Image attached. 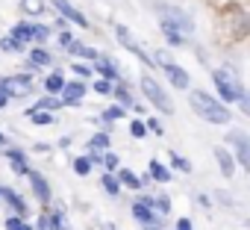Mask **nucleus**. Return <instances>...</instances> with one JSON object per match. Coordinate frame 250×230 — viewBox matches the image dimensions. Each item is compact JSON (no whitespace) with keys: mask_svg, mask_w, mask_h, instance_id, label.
I'll list each match as a JSON object with an SVG mask.
<instances>
[{"mask_svg":"<svg viewBox=\"0 0 250 230\" xmlns=\"http://www.w3.org/2000/svg\"><path fill=\"white\" fill-rule=\"evenodd\" d=\"M159 21H162V33L168 36L171 45H183L191 33H194V21L188 12H183L180 6H168V3H156L153 6Z\"/></svg>","mask_w":250,"mask_h":230,"instance_id":"f257e3e1","label":"nucleus"},{"mask_svg":"<svg viewBox=\"0 0 250 230\" xmlns=\"http://www.w3.org/2000/svg\"><path fill=\"white\" fill-rule=\"evenodd\" d=\"M191 109L200 115L203 121H209V124H229V109L221 103V100H215L212 94H206V92H200V89H194L191 92Z\"/></svg>","mask_w":250,"mask_h":230,"instance_id":"f03ea898","label":"nucleus"},{"mask_svg":"<svg viewBox=\"0 0 250 230\" xmlns=\"http://www.w3.org/2000/svg\"><path fill=\"white\" fill-rule=\"evenodd\" d=\"M212 80H215V89H218V94H221V103L227 100V103H235L238 97H241V83L229 74V71H224V68H218V71H212Z\"/></svg>","mask_w":250,"mask_h":230,"instance_id":"7ed1b4c3","label":"nucleus"},{"mask_svg":"<svg viewBox=\"0 0 250 230\" xmlns=\"http://www.w3.org/2000/svg\"><path fill=\"white\" fill-rule=\"evenodd\" d=\"M139 83H142V92H145V97H147V100H150V103H153L159 112H165V115H171V112H174V103H171V97L162 92V86H159V83H156L150 74H142V80H139Z\"/></svg>","mask_w":250,"mask_h":230,"instance_id":"20e7f679","label":"nucleus"},{"mask_svg":"<svg viewBox=\"0 0 250 230\" xmlns=\"http://www.w3.org/2000/svg\"><path fill=\"white\" fill-rule=\"evenodd\" d=\"M227 142L232 145L238 165H241L244 171H250V136H247L244 130H229V133H227Z\"/></svg>","mask_w":250,"mask_h":230,"instance_id":"39448f33","label":"nucleus"},{"mask_svg":"<svg viewBox=\"0 0 250 230\" xmlns=\"http://www.w3.org/2000/svg\"><path fill=\"white\" fill-rule=\"evenodd\" d=\"M115 39H118L124 47H127L136 59H142L145 65H153V56H150V53H145V50H142V45H136V39L130 36V30L124 27V24H118V27H115Z\"/></svg>","mask_w":250,"mask_h":230,"instance_id":"423d86ee","label":"nucleus"},{"mask_svg":"<svg viewBox=\"0 0 250 230\" xmlns=\"http://www.w3.org/2000/svg\"><path fill=\"white\" fill-rule=\"evenodd\" d=\"M0 89H3L9 97H24V94H30L33 80H30L27 74H18V77H3V80H0Z\"/></svg>","mask_w":250,"mask_h":230,"instance_id":"0eeeda50","label":"nucleus"},{"mask_svg":"<svg viewBox=\"0 0 250 230\" xmlns=\"http://www.w3.org/2000/svg\"><path fill=\"white\" fill-rule=\"evenodd\" d=\"M53 3V9L62 15V18H68L71 24H77V27H88V18L77 9V6H71V0H50Z\"/></svg>","mask_w":250,"mask_h":230,"instance_id":"6e6552de","label":"nucleus"},{"mask_svg":"<svg viewBox=\"0 0 250 230\" xmlns=\"http://www.w3.org/2000/svg\"><path fill=\"white\" fill-rule=\"evenodd\" d=\"M133 215H136V221H139V224H142L145 230H156V227L162 224V215H159V212H153L150 207L139 204V201L133 204Z\"/></svg>","mask_w":250,"mask_h":230,"instance_id":"1a4fd4ad","label":"nucleus"},{"mask_svg":"<svg viewBox=\"0 0 250 230\" xmlns=\"http://www.w3.org/2000/svg\"><path fill=\"white\" fill-rule=\"evenodd\" d=\"M165 77H168V83H171L174 89H180V92H186V89L191 86L188 71H186V68H180V65H165Z\"/></svg>","mask_w":250,"mask_h":230,"instance_id":"9d476101","label":"nucleus"},{"mask_svg":"<svg viewBox=\"0 0 250 230\" xmlns=\"http://www.w3.org/2000/svg\"><path fill=\"white\" fill-rule=\"evenodd\" d=\"M30 186H33V192H36V198L42 201V204H47L50 201V186H47V180L42 177V171H36V168H30Z\"/></svg>","mask_w":250,"mask_h":230,"instance_id":"9b49d317","label":"nucleus"},{"mask_svg":"<svg viewBox=\"0 0 250 230\" xmlns=\"http://www.w3.org/2000/svg\"><path fill=\"white\" fill-rule=\"evenodd\" d=\"M83 94H85V86L83 83H65V89H62V103L65 106H80V100H83Z\"/></svg>","mask_w":250,"mask_h":230,"instance_id":"f8f14e48","label":"nucleus"},{"mask_svg":"<svg viewBox=\"0 0 250 230\" xmlns=\"http://www.w3.org/2000/svg\"><path fill=\"white\" fill-rule=\"evenodd\" d=\"M212 154H215V160H218V165H221V174H224V177H232V174H235V157H232L227 148H215Z\"/></svg>","mask_w":250,"mask_h":230,"instance_id":"ddd939ff","label":"nucleus"},{"mask_svg":"<svg viewBox=\"0 0 250 230\" xmlns=\"http://www.w3.org/2000/svg\"><path fill=\"white\" fill-rule=\"evenodd\" d=\"M139 204H145V207L156 209L159 215L171 212V198H168V195H159V198H153V195H142V198H139Z\"/></svg>","mask_w":250,"mask_h":230,"instance_id":"4468645a","label":"nucleus"},{"mask_svg":"<svg viewBox=\"0 0 250 230\" xmlns=\"http://www.w3.org/2000/svg\"><path fill=\"white\" fill-rule=\"evenodd\" d=\"M91 71H94V74H100L106 83H118V68H115L106 56H100V59L94 62V68H91Z\"/></svg>","mask_w":250,"mask_h":230,"instance_id":"2eb2a0df","label":"nucleus"},{"mask_svg":"<svg viewBox=\"0 0 250 230\" xmlns=\"http://www.w3.org/2000/svg\"><path fill=\"white\" fill-rule=\"evenodd\" d=\"M0 198H3V201H6L18 215H21V218L27 215V204H24V198H18V192H15V189H6V186H3V189H0Z\"/></svg>","mask_w":250,"mask_h":230,"instance_id":"dca6fc26","label":"nucleus"},{"mask_svg":"<svg viewBox=\"0 0 250 230\" xmlns=\"http://www.w3.org/2000/svg\"><path fill=\"white\" fill-rule=\"evenodd\" d=\"M12 39H15L18 45H27V42H33V24H27V21L15 24V27H12Z\"/></svg>","mask_w":250,"mask_h":230,"instance_id":"f3484780","label":"nucleus"},{"mask_svg":"<svg viewBox=\"0 0 250 230\" xmlns=\"http://www.w3.org/2000/svg\"><path fill=\"white\" fill-rule=\"evenodd\" d=\"M59 106H65L59 97H53V94H44L42 100H36V106H33L30 112H50V109H59Z\"/></svg>","mask_w":250,"mask_h":230,"instance_id":"a211bd4d","label":"nucleus"},{"mask_svg":"<svg viewBox=\"0 0 250 230\" xmlns=\"http://www.w3.org/2000/svg\"><path fill=\"white\" fill-rule=\"evenodd\" d=\"M65 89V77L59 74V71H53L50 77H44V92L47 94H56V92H62Z\"/></svg>","mask_w":250,"mask_h":230,"instance_id":"6ab92c4d","label":"nucleus"},{"mask_svg":"<svg viewBox=\"0 0 250 230\" xmlns=\"http://www.w3.org/2000/svg\"><path fill=\"white\" fill-rule=\"evenodd\" d=\"M150 180H159V183H168L171 180V168H165L159 160H150Z\"/></svg>","mask_w":250,"mask_h":230,"instance_id":"aec40b11","label":"nucleus"},{"mask_svg":"<svg viewBox=\"0 0 250 230\" xmlns=\"http://www.w3.org/2000/svg\"><path fill=\"white\" fill-rule=\"evenodd\" d=\"M100 186H103V189H106V195H112V198H118V195H121V180H118L115 174H109V171L100 177Z\"/></svg>","mask_w":250,"mask_h":230,"instance_id":"412c9836","label":"nucleus"},{"mask_svg":"<svg viewBox=\"0 0 250 230\" xmlns=\"http://www.w3.org/2000/svg\"><path fill=\"white\" fill-rule=\"evenodd\" d=\"M118 180H121V186H130V189H142V177H136L130 168H121L118 171Z\"/></svg>","mask_w":250,"mask_h":230,"instance_id":"4be33fe9","label":"nucleus"},{"mask_svg":"<svg viewBox=\"0 0 250 230\" xmlns=\"http://www.w3.org/2000/svg\"><path fill=\"white\" fill-rule=\"evenodd\" d=\"M112 92H115V97L121 100V106H124V109H130V106H136V100H133V94L127 92V86H124V83H121V86H115Z\"/></svg>","mask_w":250,"mask_h":230,"instance_id":"5701e85b","label":"nucleus"},{"mask_svg":"<svg viewBox=\"0 0 250 230\" xmlns=\"http://www.w3.org/2000/svg\"><path fill=\"white\" fill-rule=\"evenodd\" d=\"M44 6H47L44 0H21V9H24L27 15H33V18H36V15H42V12H44Z\"/></svg>","mask_w":250,"mask_h":230,"instance_id":"b1692460","label":"nucleus"},{"mask_svg":"<svg viewBox=\"0 0 250 230\" xmlns=\"http://www.w3.org/2000/svg\"><path fill=\"white\" fill-rule=\"evenodd\" d=\"M88 148H91V154L106 151V148H109V136H106V133H94V136L88 139Z\"/></svg>","mask_w":250,"mask_h":230,"instance_id":"393cba45","label":"nucleus"},{"mask_svg":"<svg viewBox=\"0 0 250 230\" xmlns=\"http://www.w3.org/2000/svg\"><path fill=\"white\" fill-rule=\"evenodd\" d=\"M30 121L36 124V127H50V124H56V118L50 112H30Z\"/></svg>","mask_w":250,"mask_h":230,"instance_id":"a878e982","label":"nucleus"},{"mask_svg":"<svg viewBox=\"0 0 250 230\" xmlns=\"http://www.w3.org/2000/svg\"><path fill=\"white\" fill-rule=\"evenodd\" d=\"M91 157H80V160H74V171L80 174V177H85V174H91Z\"/></svg>","mask_w":250,"mask_h":230,"instance_id":"bb28decb","label":"nucleus"},{"mask_svg":"<svg viewBox=\"0 0 250 230\" xmlns=\"http://www.w3.org/2000/svg\"><path fill=\"white\" fill-rule=\"evenodd\" d=\"M47 39H50V27H44V24H33V42L44 45Z\"/></svg>","mask_w":250,"mask_h":230,"instance_id":"cd10ccee","label":"nucleus"},{"mask_svg":"<svg viewBox=\"0 0 250 230\" xmlns=\"http://www.w3.org/2000/svg\"><path fill=\"white\" fill-rule=\"evenodd\" d=\"M30 59H33V65H50V62H53L50 53H47L44 47H36V50L30 53Z\"/></svg>","mask_w":250,"mask_h":230,"instance_id":"c85d7f7f","label":"nucleus"},{"mask_svg":"<svg viewBox=\"0 0 250 230\" xmlns=\"http://www.w3.org/2000/svg\"><path fill=\"white\" fill-rule=\"evenodd\" d=\"M44 221H47V230H65L62 212H50V215H44Z\"/></svg>","mask_w":250,"mask_h":230,"instance_id":"c756f323","label":"nucleus"},{"mask_svg":"<svg viewBox=\"0 0 250 230\" xmlns=\"http://www.w3.org/2000/svg\"><path fill=\"white\" fill-rule=\"evenodd\" d=\"M124 112H127V109H124L121 103H118V106H109V109L103 112V121H118V118H121Z\"/></svg>","mask_w":250,"mask_h":230,"instance_id":"7c9ffc66","label":"nucleus"},{"mask_svg":"<svg viewBox=\"0 0 250 230\" xmlns=\"http://www.w3.org/2000/svg\"><path fill=\"white\" fill-rule=\"evenodd\" d=\"M0 50H6V53H12V50H24V45H18L12 36H6V39H0Z\"/></svg>","mask_w":250,"mask_h":230,"instance_id":"2f4dec72","label":"nucleus"},{"mask_svg":"<svg viewBox=\"0 0 250 230\" xmlns=\"http://www.w3.org/2000/svg\"><path fill=\"white\" fill-rule=\"evenodd\" d=\"M6 157L12 160V165H18V162H27V154H24L21 148H6Z\"/></svg>","mask_w":250,"mask_h":230,"instance_id":"473e14b6","label":"nucleus"},{"mask_svg":"<svg viewBox=\"0 0 250 230\" xmlns=\"http://www.w3.org/2000/svg\"><path fill=\"white\" fill-rule=\"evenodd\" d=\"M130 133H133L136 139H142V136H147V124H142V118H136V121L130 124Z\"/></svg>","mask_w":250,"mask_h":230,"instance_id":"72a5a7b5","label":"nucleus"},{"mask_svg":"<svg viewBox=\"0 0 250 230\" xmlns=\"http://www.w3.org/2000/svg\"><path fill=\"white\" fill-rule=\"evenodd\" d=\"M171 162H174V168H180V171H186V174L191 171V162H188V160H183L180 154H171Z\"/></svg>","mask_w":250,"mask_h":230,"instance_id":"f704fd0d","label":"nucleus"},{"mask_svg":"<svg viewBox=\"0 0 250 230\" xmlns=\"http://www.w3.org/2000/svg\"><path fill=\"white\" fill-rule=\"evenodd\" d=\"M153 62H156V65H162V68H165V65H174V59H171V53H168V50H156V59H153Z\"/></svg>","mask_w":250,"mask_h":230,"instance_id":"c9c22d12","label":"nucleus"},{"mask_svg":"<svg viewBox=\"0 0 250 230\" xmlns=\"http://www.w3.org/2000/svg\"><path fill=\"white\" fill-rule=\"evenodd\" d=\"M80 56H83V59H91V62H97L103 53H97L94 47H83V50H80Z\"/></svg>","mask_w":250,"mask_h":230,"instance_id":"e433bc0d","label":"nucleus"},{"mask_svg":"<svg viewBox=\"0 0 250 230\" xmlns=\"http://www.w3.org/2000/svg\"><path fill=\"white\" fill-rule=\"evenodd\" d=\"M103 165H106V171L112 174V171L118 168V157H115V154H106V157H103Z\"/></svg>","mask_w":250,"mask_h":230,"instance_id":"4c0bfd02","label":"nucleus"},{"mask_svg":"<svg viewBox=\"0 0 250 230\" xmlns=\"http://www.w3.org/2000/svg\"><path fill=\"white\" fill-rule=\"evenodd\" d=\"M238 106H241V112H244V115H250V92H241Z\"/></svg>","mask_w":250,"mask_h":230,"instance_id":"58836bf2","label":"nucleus"},{"mask_svg":"<svg viewBox=\"0 0 250 230\" xmlns=\"http://www.w3.org/2000/svg\"><path fill=\"white\" fill-rule=\"evenodd\" d=\"M24 224V218L21 215H12V218H6V230H18Z\"/></svg>","mask_w":250,"mask_h":230,"instance_id":"ea45409f","label":"nucleus"},{"mask_svg":"<svg viewBox=\"0 0 250 230\" xmlns=\"http://www.w3.org/2000/svg\"><path fill=\"white\" fill-rule=\"evenodd\" d=\"M94 92H97V94H106V92H112V86H109L106 80H97V83H94Z\"/></svg>","mask_w":250,"mask_h":230,"instance_id":"a19ab883","label":"nucleus"},{"mask_svg":"<svg viewBox=\"0 0 250 230\" xmlns=\"http://www.w3.org/2000/svg\"><path fill=\"white\" fill-rule=\"evenodd\" d=\"M59 42H62V47H71V45H74L77 39H74L71 33H62V36H59Z\"/></svg>","mask_w":250,"mask_h":230,"instance_id":"79ce46f5","label":"nucleus"},{"mask_svg":"<svg viewBox=\"0 0 250 230\" xmlns=\"http://www.w3.org/2000/svg\"><path fill=\"white\" fill-rule=\"evenodd\" d=\"M74 71H77L80 77H91V74H94V71H91L88 65H74Z\"/></svg>","mask_w":250,"mask_h":230,"instance_id":"37998d69","label":"nucleus"},{"mask_svg":"<svg viewBox=\"0 0 250 230\" xmlns=\"http://www.w3.org/2000/svg\"><path fill=\"white\" fill-rule=\"evenodd\" d=\"M147 130H153V133H162V124H159L156 118H150V121H147Z\"/></svg>","mask_w":250,"mask_h":230,"instance_id":"c03bdc74","label":"nucleus"},{"mask_svg":"<svg viewBox=\"0 0 250 230\" xmlns=\"http://www.w3.org/2000/svg\"><path fill=\"white\" fill-rule=\"evenodd\" d=\"M177 230H191V221H188V218H180V221H177Z\"/></svg>","mask_w":250,"mask_h":230,"instance_id":"a18cd8bd","label":"nucleus"},{"mask_svg":"<svg viewBox=\"0 0 250 230\" xmlns=\"http://www.w3.org/2000/svg\"><path fill=\"white\" fill-rule=\"evenodd\" d=\"M9 100H12V97H9V94H6V92H3V89H0V109H3V106H6V103H9Z\"/></svg>","mask_w":250,"mask_h":230,"instance_id":"49530a36","label":"nucleus"},{"mask_svg":"<svg viewBox=\"0 0 250 230\" xmlns=\"http://www.w3.org/2000/svg\"><path fill=\"white\" fill-rule=\"evenodd\" d=\"M3 145H6V136H3V133H0V148H3Z\"/></svg>","mask_w":250,"mask_h":230,"instance_id":"de8ad7c7","label":"nucleus"},{"mask_svg":"<svg viewBox=\"0 0 250 230\" xmlns=\"http://www.w3.org/2000/svg\"><path fill=\"white\" fill-rule=\"evenodd\" d=\"M18 230H33V227H30V224H21V227H18Z\"/></svg>","mask_w":250,"mask_h":230,"instance_id":"09e8293b","label":"nucleus"},{"mask_svg":"<svg viewBox=\"0 0 250 230\" xmlns=\"http://www.w3.org/2000/svg\"><path fill=\"white\" fill-rule=\"evenodd\" d=\"M0 189H3V186H0Z\"/></svg>","mask_w":250,"mask_h":230,"instance_id":"8fccbe9b","label":"nucleus"}]
</instances>
